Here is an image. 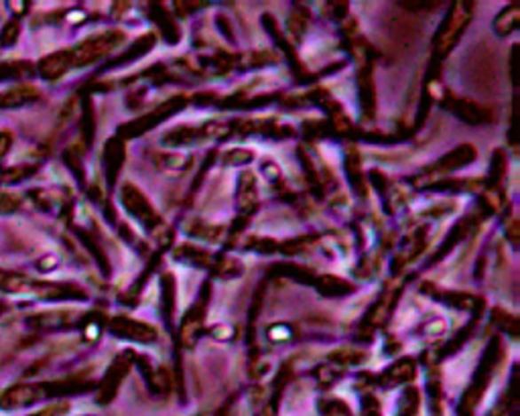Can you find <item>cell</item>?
I'll return each instance as SVG.
<instances>
[{
	"mask_svg": "<svg viewBox=\"0 0 520 416\" xmlns=\"http://www.w3.org/2000/svg\"><path fill=\"white\" fill-rule=\"evenodd\" d=\"M474 6L469 3H455L449 11L444 27H441L437 33V39H435V49H437V55H447L452 51V47L458 43L461 33L466 31V27L472 19Z\"/></svg>",
	"mask_w": 520,
	"mask_h": 416,
	"instance_id": "cell-1",
	"label": "cell"
},
{
	"mask_svg": "<svg viewBox=\"0 0 520 416\" xmlns=\"http://www.w3.org/2000/svg\"><path fill=\"white\" fill-rule=\"evenodd\" d=\"M498 354H500V345H498V341H494L490 345L486 357L482 359L480 368H477V372H476V380L472 382V386H469L468 392L463 394L461 404H460V414L461 416H472L474 414L477 402H480L482 394H484V390H486V386L490 382L492 372H494V365L498 362Z\"/></svg>",
	"mask_w": 520,
	"mask_h": 416,
	"instance_id": "cell-2",
	"label": "cell"
},
{
	"mask_svg": "<svg viewBox=\"0 0 520 416\" xmlns=\"http://www.w3.org/2000/svg\"><path fill=\"white\" fill-rule=\"evenodd\" d=\"M122 39L124 35L121 31H110L106 35H100V37L88 39L86 43H82L74 53H67L69 66H86V63H92L98 58H102V55L112 51Z\"/></svg>",
	"mask_w": 520,
	"mask_h": 416,
	"instance_id": "cell-3",
	"label": "cell"
},
{
	"mask_svg": "<svg viewBox=\"0 0 520 416\" xmlns=\"http://www.w3.org/2000/svg\"><path fill=\"white\" fill-rule=\"evenodd\" d=\"M184 106H185V98H181V96L179 98H173V100L163 102V104L159 106V108H154L146 116L135 120V122L122 126L121 134H122V137H130V138L140 137V134H145L146 130L154 129V126H157V124L165 122V120L169 116H173L175 112H179L181 108H184Z\"/></svg>",
	"mask_w": 520,
	"mask_h": 416,
	"instance_id": "cell-4",
	"label": "cell"
},
{
	"mask_svg": "<svg viewBox=\"0 0 520 416\" xmlns=\"http://www.w3.org/2000/svg\"><path fill=\"white\" fill-rule=\"evenodd\" d=\"M122 203L145 228L154 230L161 225V217L157 216V211L153 209L151 203L146 201V197L135 185H126L122 189Z\"/></svg>",
	"mask_w": 520,
	"mask_h": 416,
	"instance_id": "cell-5",
	"label": "cell"
},
{
	"mask_svg": "<svg viewBox=\"0 0 520 416\" xmlns=\"http://www.w3.org/2000/svg\"><path fill=\"white\" fill-rule=\"evenodd\" d=\"M132 357H135V354H132V351H124V354L118 357L114 364H112V368L108 370L106 378H104V382H102L100 396H98V400H100L102 404H106V402H110L112 398H114L118 386H121V382L126 376V372H129V368H130Z\"/></svg>",
	"mask_w": 520,
	"mask_h": 416,
	"instance_id": "cell-6",
	"label": "cell"
},
{
	"mask_svg": "<svg viewBox=\"0 0 520 416\" xmlns=\"http://www.w3.org/2000/svg\"><path fill=\"white\" fill-rule=\"evenodd\" d=\"M112 334L126 337L130 341H140V343H151L157 340V331L146 323H140L135 319H126V317H116L112 321Z\"/></svg>",
	"mask_w": 520,
	"mask_h": 416,
	"instance_id": "cell-7",
	"label": "cell"
},
{
	"mask_svg": "<svg viewBox=\"0 0 520 416\" xmlns=\"http://www.w3.org/2000/svg\"><path fill=\"white\" fill-rule=\"evenodd\" d=\"M476 159V149L469 145H463L458 146V149L452 151L449 154H445L444 159L437 161V163L433 165L431 171L433 173H449V171H455V169H461L466 167L468 163H472Z\"/></svg>",
	"mask_w": 520,
	"mask_h": 416,
	"instance_id": "cell-8",
	"label": "cell"
},
{
	"mask_svg": "<svg viewBox=\"0 0 520 416\" xmlns=\"http://www.w3.org/2000/svg\"><path fill=\"white\" fill-rule=\"evenodd\" d=\"M447 108L453 112V114H458L463 122H469V124H484L488 122V116L490 112L484 110L482 106H477L474 102H468V100H449Z\"/></svg>",
	"mask_w": 520,
	"mask_h": 416,
	"instance_id": "cell-9",
	"label": "cell"
},
{
	"mask_svg": "<svg viewBox=\"0 0 520 416\" xmlns=\"http://www.w3.org/2000/svg\"><path fill=\"white\" fill-rule=\"evenodd\" d=\"M124 163V145L122 140L112 138L106 145V153H104V165H106V177L110 185H114V181L121 173Z\"/></svg>",
	"mask_w": 520,
	"mask_h": 416,
	"instance_id": "cell-10",
	"label": "cell"
},
{
	"mask_svg": "<svg viewBox=\"0 0 520 416\" xmlns=\"http://www.w3.org/2000/svg\"><path fill=\"white\" fill-rule=\"evenodd\" d=\"M413 378H414V362L406 357V359H398V362L392 364L390 368L382 373L381 382L386 388H392V386L409 382V380H413Z\"/></svg>",
	"mask_w": 520,
	"mask_h": 416,
	"instance_id": "cell-11",
	"label": "cell"
},
{
	"mask_svg": "<svg viewBox=\"0 0 520 416\" xmlns=\"http://www.w3.org/2000/svg\"><path fill=\"white\" fill-rule=\"evenodd\" d=\"M258 192H256V179L252 173H244L240 177V187H238V203H240V211L248 216L252 209L256 208Z\"/></svg>",
	"mask_w": 520,
	"mask_h": 416,
	"instance_id": "cell-12",
	"label": "cell"
},
{
	"mask_svg": "<svg viewBox=\"0 0 520 416\" xmlns=\"http://www.w3.org/2000/svg\"><path fill=\"white\" fill-rule=\"evenodd\" d=\"M149 12H151V19L154 20V23L161 27V31H163V37L169 41V43H177V41H179V29H177V25H175V20L171 19V15H169L163 6L151 4Z\"/></svg>",
	"mask_w": 520,
	"mask_h": 416,
	"instance_id": "cell-13",
	"label": "cell"
},
{
	"mask_svg": "<svg viewBox=\"0 0 520 416\" xmlns=\"http://www.w3.org/2000/svg\"><path fill=\"white\" fill-rule=\"evenodd\" d=\"M358 91H360L364 116L370 118L372 112H374V86H372V75L368 67H362V72L358 74Z\"/></svg>",
	"mask_w": 520,
	"mask_h": 416,
	"instance_id": "cell-14",
	"label": "cell"
},
{
	"mask_svg": "<svg viewBox=\"0 0 520 416\" xmlns=\"http://www.w3.org/2000/svg\"><path fill=\"white\" fill-rule=\"evenodd\" d=\"M518 23H520V11L516 4L508 6V9H504L500 15L496 17L494 20V29L498 35H502V37H506V35L515 33L518 29Z\"/></svg>",
	"mask_w": 520,
	"mask_h": 416,
	"instance_id": "cell-15",
	"label": "cell"
},
{
	"mask_svg": "<svg viewBox=\"0 0 520 416\" xmlns=\"http://www.w3.org/2000/svg\"><path fill=\"white\" fill-rule=\"evenodd\" d=\"M315 285H318L319 293L326 294V297H343V294L354 291L352 285L335 277H321L319 280H315Z\"/></svg>",
	"mask_w": 520,
	"mask_h": 416,
	"instance_id": "cell-16",
	"label": "cell"
},
{
	"mask_svg": "<svg viewBox=\"0 0 520 416\" xmlns=\"http://www.w3.org/2000/svg\"><path fill=\"white\" fill-rule=\"evenodd\" d=\"M154 45V35H145V37H140L135 45H132L126 55H122L121 59H116V66H122V63H130V61H137L143 58L146 51H151Z\"/></svg>",
	"mask_w": 520,
	"mask_h": 416,
	"instance_id": "cell-17",
	"label": "cell"
},
{
	"mask_svg": "<svg viewBox=\"0 0 520 416\" xmlns=\"http://www.w3.org/2000/svg\"><path fill=\"white\" fill-rule=\"evenodd\" d=\"M161 288H163V299H161V311H163L167 321H171L173 319V309H175V283H173L171 274H165L163 283H161Z\"/></svg>",
	"mask_w": 520,
	"mask_h": 416,
	"instance_id": "cell-18",
	"label": "cell"
},
{
	"mask_svg": "<svg viewBox=\"0 0 520 416\" xmlns=\"http://www.w3.org/2000/svg\"><path fill=\"white\" fill-rule=\"evenodd\" d=\"M157 165L177 171V169H187L189 165H192V157H187V154H179V153H165L157 157Z\"/></svg>",
	"mask_w": 520,
	"mask_h": 416,
	"instance_id": "cell-19",
	"label": "cell"
},
{
	"mask_svg": "<svg viewBox=\"0 0 520 416\" xmlns=\"http://www.w3.org/2000/svg\"><path fill=\"white\" fill-rule=\"evenodd\" d=\"M346 171L350 175V181H352V185L356 192L362 193V175H360V157L354 153V149H350V153L346 154Z\"/></svg>",
	"mask_w": 520,
	"mask_h": 416,
	"instance_id": "cell-20",
	"label": "cell"
},
{
	"mask_svg": "<svg viewBox=\"0 0 520 416\" xmlns=\"http://www.w3.org/2000/svg\"><path fill=\"white\" fill-rule=\"evenodd\" d=\"M329 359L335 364H350V365H356V364H362L364 359H366V354L360 349H337L334 351Z\"/></svg>",
	"mask_w": 520,
	"mask_h": 416,
	"instance_id": "cell-21",
	"label": "cell"
},
{
	"mask_svg": "<svg viewBox=\"0 0 520 416\" xmlns=\"http://www.w3.org/2000/svg\"><path fill=\"white\" fill-rule=\"evenodd\" d=\"M255 159V154L246 149H234L230 151L226 157H224V163L230 165V167H242V165H248L250 161Z\"/></svg>",
	"mask_w": 520,
	"mask_h": 416,
	"instance_id": "cell-22",
	"label": "cell"
},
{
	"mask_svg": "<svg viewBox=\"0 0 520 416\" xmlns=\"http://www.w3.org/2000/svg\"><path fill=\"white\" fill-rule=\"evenodd\" d=\"M321 412L323 416H352V412L348 411V406L340 400L321 402Z\"/></svg>",
	"mask_w": 520,
	"mask_h": 416,
	"instance_id": "cell-23",
	"label": "cell"
},
{
	"mask_svg": "<svg viewBox=\"0 0 520 416\" xmlns=\"http://www.w3.org/2000/svg\"><path fill=\"white\" fill-rule=\"evenodd\" d=\"M504 165H506V159H504V153L498 151L494 157H492V171H490V177H492V183H496L502 179L504 175Z\"/></svg>",
	"mask_w": 520,
	"mask_h": 416,
	"instance_id": "cell-24",
	"label": "cell"
},
{
	"mask_svg": "<svg viewBox=\"0 0 520 416\" xmlns=\"http://www.w3.org/2000/svg\"><path fill=\"white\" fill-rule=\"evenodd\" d=\"M305 27H307V17L301 15V12H293L289 29H291L295 39H301V35L305 33Z\"/></svg>",
	"mask_w": 520,
	"mask_h": 416,
	"instance_id": "cell-25",
	"label": "cell"
},
{
	"mask_svg": "<svg viewBox=\"0 0 520 416\" xmlns=\"http://www.w3.org/2000/svg\"><path fill=\"white\" fill-rule=\"evenodd\" d=\"M445 329H447V321L445 319H439V317H437V319L425 323L423 334L429 335V337H433V335H441Z\"/></svg>",
	"mask_w": 520,
	"mask_h": 416,
	"instance_id": "cell-26",
	"label": "cell"
},
{
	"mask_svg": "<svg viewBox=\"0 0 520 416\" xmlns=\"http://www.w3.org/2000/svg\"><path fill=\"white\" fill-rule=\"evenodd\" d=\"M269 337L272 341H285L291 337V329L285 327V326H275L269 329Z\"/></svg>",
	"mask_w": 520,
	"mask_h": 416,
	"instance_id": "cell-27",
	"label": "cell"
},
{
	"mask_svg": "<svg viewBox=\"0 0 520 416\" xmlns=\"http://www.w3.org/2000/svg\"><path fill=\"white\" fill-rule=\"evenodd\" d=\"M362 408H364V414L366 416H381V406H378L376 398L366 396L362 400Z\"/></svg>",
	"mask_w": 520,
	"mask_h": 416,
	"instance_id": "cell-28",
	"label": "cell"
},
{
	"mask_svg": "<svg viewBox=\"0 0 520 416\" xmlns=\"http://www.w3.org/2000/svg\"><path fill=\"white\" fill-rule=\"evenodd\" d=\"M496 319L500 321V326H502L506 331H510V334H516V319H515V317H510V315H506V313L496 311Z\"/></svg>",
	"mask_w": 520,
	"mask_h": 416,
	"instance_id": "cell-29",
	"label": "cell"
},
{
	"mask_svg": "<svg viewBox=\"0 0 520 416\" xmlns=\"http://www.w3.org/2000/svg\"><path fill=\"white\" fill-rule=\"evenodd\" d=\"M63 412H67V404H55V406L45 408V411H41L33 416H61Z\"/></svg>",
	"mask_w": 520,
	"mask_h": 416,
	"instance_id": "cell-30",
	"label": "cell"
},
{
	"mask_svg": "<svg viewBox=\"0 0 520 416\" xmlns=\"http://www.w3.org/2000/svg\"><path fill=\"white\" fill-rule=\"evenodd\" d=\"M263 173L266 175V179H269V181H277V179L280 177L279 167H277V165H272V163H266V165L263 167Z\"/></svg>",
	"mask_w": 520,
	"mask_h": 416,
	"instance_id": "cell-31",
	"label": "cell"
},
{
	"mask_svg": "<svg viewBox=\"0 0 520 416\" xmlns=\"http://www.w3.org/2000/svg\"><path fill=\"white\" fill-rule=\"evenodd\" d=\"M214 337H217V340H228V337H232V329L226 327V326H220V327H214Z\"/></svg>",
	"mask_w": 520,
	"mask_h": 416,
	"instance_id": "cell-32",
	"label": "cell"
}]
</instances>
